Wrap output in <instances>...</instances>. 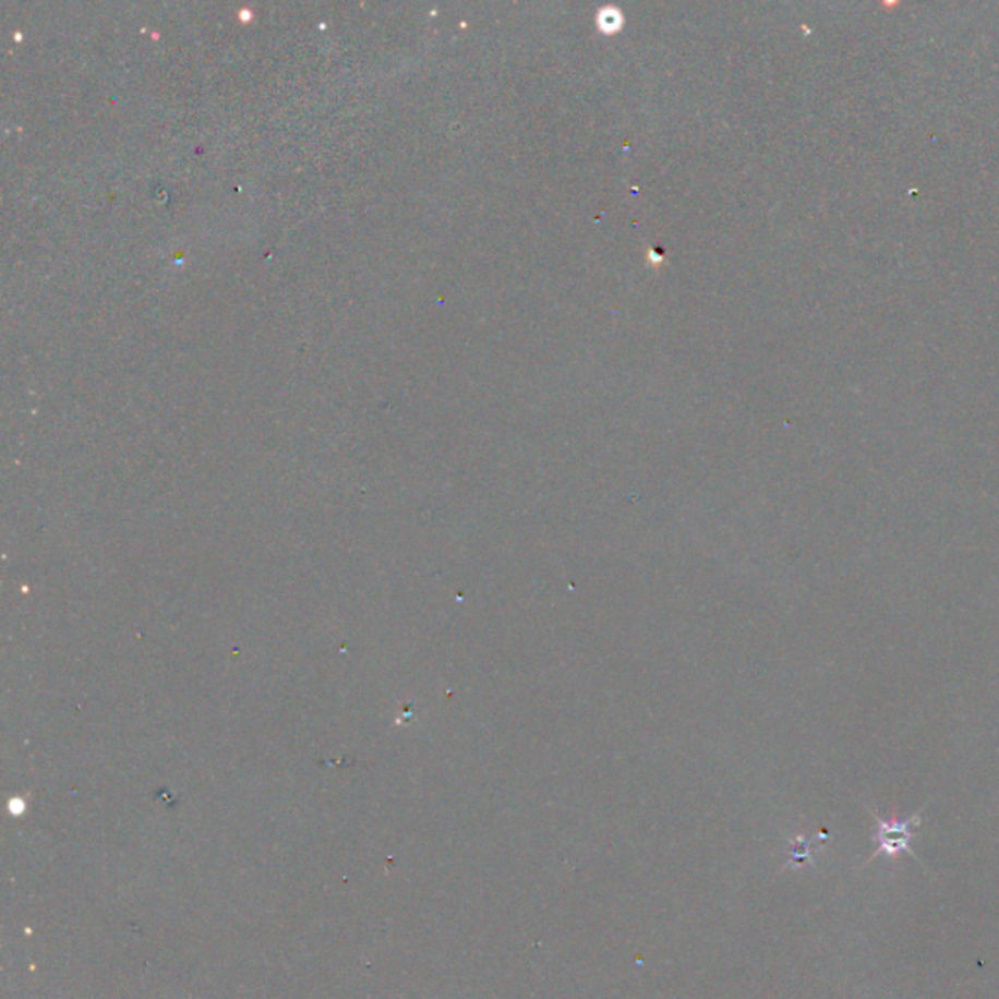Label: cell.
Returning <instances> with one entry per match:
<instances>
[{"label": "cell", "mask_w": 999, "mask_h": 999, "mask_svg": "<svg viewBox=\"0 0 999 999\" xmlns=\"http://www.w3.org/2000/svg\"><path fill=\"white\" fill-rule=\"evenodd\" d=\"M870 816L875 820V843H877V850L870 855V860L875 857H889V859H894L898 855H912L914 859L919 863V859L916 857V853L912 852V840H914V833H916V828L922 823V813H916L910 818H904V820H898V818H880L879 813L870 810Z\"/></svg>", "instance_id": "1"}]
</instances>
